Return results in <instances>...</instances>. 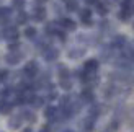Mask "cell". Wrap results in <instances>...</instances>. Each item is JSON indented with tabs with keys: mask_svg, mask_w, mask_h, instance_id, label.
Masks as SVG:
<instances>
[{
	"mask_svg": "<svg viewBox=\"0 0 134 132\" xmlns=\"http://www.w3.org/2000/svg\"><path fill=\"white\" fill-rule=\"evenodd\" d=\"M36 70H38V67H36V64H28V65H26V69H25V74L26 75H30V77H33V75H35L36 74Z\"/></svg>",
	"mask_w": 134,
	"mask_h": 132,
	"instance_id": "obj_1",
	"label": "cell"
},
{
	"mask_svg": "<svg viewBox=\"0 0 134 132\" xmlns=\"http://www.w3.org/2000/svg\"><path fill=\"white\" fill-rule=\"evenodd\" d=\"M10 109H12V104H10V103L0 101V113H3V114H7V113H8Z\"/></svg>",
	"mask_w": 134,
	"mask_h": 132,
	"instance_id": "obj_2",
	"label": "cell"
},
{
	"mask_svg": "<svg viewBox=\"0 0 134 132\" xmlns=\"http://www.w3.org/2000/svg\"><path fill=\"white\" fill-rule=\"evenodd\" d=\"M82 98H83L85 101H92V100H93V93H92L90 90H83V93H82Z\"/></svg>",
	"mask_w": 134,
	"mask_h": 132,
	"instance_id": "obj_3",
	"label": "cell"
},
{
	"mask_svg": "<svg viewBox=\"0 0 134 132\" xmlns=\"http://www.w3.org/2000/svg\"><path fill=\"white\" fill-rule=\"evenodd\" d=\"M97 65H98L97 61H90V62H87V64H85V69H87V70H95V69H97Z\"/></svg>",
	"mask_w": 134,
	"mask_h": 132,
	"instance_id": "obj_4",
	"label": "cell"
},
{
	"mask_svg": "<svg viewBox=\"0 0 134 132\" xmlns=\"http://www.w3.org/2000/svg\"><path fill=\"white\" fill-rule=\"evenodd\" d=\"M54 116H56V109L54 108H48V109H46V117H48V119H52Z\"/></svg>",
	"mask_w": 134,
	"mask_h": 132,
	"instance_id": "obj_5",
	"label": "cell"
},
{
	"mask_svg": "<svg viewBox=\"0 0 134 132\" xmlns=\"http://www.w3.org/2000/svg\"><path fill=\"white\" fill-rule=\"evenodd\" d=\"M18 122H20V116H18V117H13V119L10 121V126H12L13 129H16V127H18Z\"/></svg>",
	"mask_w": 134,
	"mask_h": 132,
	"instance_id": "obj_6",
	"label": "cell"
},
{
	"mask_svg": "<svg viewBox=\"0 0 134 132\" xmlns=\"http://www.w3.org/2000/svg\"><path fill=\"white\" fill-rule=\"evenodd\" d=\"M64 25L67 26V28H74V26H75V25L70 21V20H64Z\"/></svg>",
	"mask_w": 134,
	"mask_h": 132,
	"instance_id": "obj_7",
	"label": "cell"
},
{
	"mask_svg": "<svg viewBox=\"0 0 134 132\" xmlns=\"http://www.w3.org/2000/svg\"><path fill=\"white\" fill-rule=\"evenodd\" d=\"M56 54H57L56 51H52V52H48V59H54V57H56Z\"/></svg>",
	"mask_w": 134,
	"mask_h": 132,
	"instance_id": "obj_8",
	"label": "cell"
},
{
	"mask_svg": "<svg viewBox=\"0 0 134 132\" xmlns=\"http://www.w3.org/2000/svg\"><path fill=\"white\" fill-rule=\"evenodd\" d=\"M69 10H75V2H69Z\"/></svg>",
	"mask_w": 134,
	"mask_h": 132,
	"instance_id": "obj_9",
	"label": "cell"
},
{
	"mask_svg": "<svg viewBox=\"0 0 134 132\" xmlns=\"http://www.w3.org/2000/svg\"><path fill=\"white\" fill-rule=\"evenodd\" d=\"M26 34H28V36H35V29H28V31H26Z\"/></svg>",
	"mask_w": 134,
	"mask_h": 132,
	"instance_id": "obj_10",
	"label": "cell"
},
{
	"mask_svg": "<svg viewBox=\"0 0 134 132\" xmlns=\"http://www.w3.org/2000/svg\"><path fill=\"white\" fill-rule=\"evenodd\" d=\"M62 85H64V88H70V83H69V82H67V80H65V82L62 80Z\"/></svg>",
	"mask_w": 134,
	"mask_h": 132,
	"instance_id": "obj_11",
	"label": "cell"
},
{
	"mask_svg": "<svg viewBox=\"0 0 134 132\" xmlns=\"http://www.w3.org/2000/svg\"><path fill=\"white\" fill-rule=\"evenodd\" d=\"M5 74H7V72H0V80H3V78H5V77H7V75H5Z\"/></svg>",
	"mask_w": 134,
	"mask_h": 132,
	"instance_id": "obj_12",
	"label": "cell"
},
{
	"mask_svg": "<svg viewBox=\"0 0 134 132\" xmlns=\"http://www.w3.org/2000/svg\"><path fill=\"white\" fill-rule=\"evenodd\" d=\"M41 132H48V127H44V129H43V130H41Z\"/></svg>",
	"mask_w": 134,
	"mask_h": 132,
	"instance_id": "obj_13",
	"label": "cell"
},
{
	"mask_svg": "<svg viewBox=\"0 0 134 132\" xmlns=\"http://www.w3.org/2000/svg\"><path fill=\"white\" fill-rule=\"evenodd\" d=\"M23 132H31V129H25V130H23Z\"/></svg>",
	"mask_w": 134,
	"mask_h": 132,
	"instance_id": "obj_14",
	"label": "cell"
},
{
	"mask_svg": "<svg viewBox=\"0 0 134 132\" xmlns=\"http://www.w3.org/2000/svg\"><path fill=\"white\" fill-rule=\"evenodd\" d=\"M65 132H72V130H65Z\"/></svg>",
	"mask_w": 134,
	"mask_h": 132,
	"instance_id": "obj_15",
	"label": "cell"
}]
</instances>
